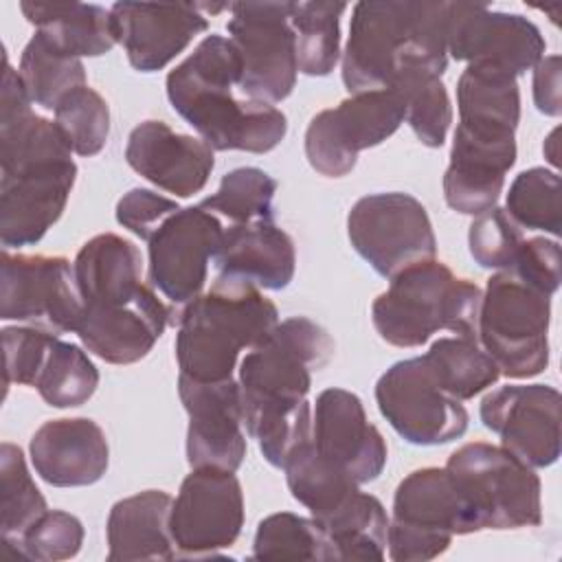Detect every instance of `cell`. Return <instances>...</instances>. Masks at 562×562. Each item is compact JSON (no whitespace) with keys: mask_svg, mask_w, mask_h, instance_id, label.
<instances>
[{"mask_svg":"<svg viewBox=\"0 0 562 562\" xmlns=\"http://www.w3.org/2000/svg\"><path fill=\"white\" fill-rule=\"evenodd\" d=\"M334 351L336 342L323 325L292 316L241 358L237 384L244 428L272 468L283 470L312 437V371L327 367Z\"/></svg>","mask_w":562,"mask_h":562,"instance_id":"1","label":"cell"},{"mask_svg":"<svg viewBox=\"0 0 562 562\" xmlns=\"http://www.w3.org/2000/svg\"><path fill=\"white\" fill-rule=\"evenodd\" d=\"M239 75L233 42L213 33L167 75V99L213 151L268 154L285 138L288 119L272 103L237 99Z\"/></svg>","mask_w":562,"mask_h":562,"instance_id":"2","label":"cell"},{"mask_svg":"<svg viewBox=\"0 0 562 562\" xmlns=\"http://www.w3.org/2000/svg\"><path fill=\"white\" fill-rule=\"evenodd\" d=\"M448 2L380 0L358 2L351 11L342 50V83L356 92L389 88L402 72L448 66Z\"/></svg>","mask_w":562,"mask_h":562,"instance_id":"3","label":"cell"},{"mask_svg":"<svg viewBox=\"0 0 562 562\" xmlns=\"http://www.w3.org/2000/svg\"><path fill=\"white\" fill-rule=\"evenodd\" d=\"M277 323V305L257 285L217 277L178 316V375L195 382L231 380L239 353L263 342Z\"/></svg>","mask_w":562,"mask_h":562,"instance_id":"4","label":"cell"},{"mask_svg":"<svg viewBox=\"0 0 562 562\" xmlns=\"http://www.w3.org/2000/svg\"><path fill=\"white\" fill-rule=\"evenodd\" d=\"M483 292L457 277L443 261L415 263L391 279L373 301L371 321L380 338L393 347H422L437 331L479 338V310Z\"/></svg>","mask_w":562,"mask_h":562,"instance_id":"5","label":"cell"},{"mask_svg":"<svg viewBox=\"0 0 562 562\" xmlns=\"http://www.w3.org/2000/svg\"><path fill=\"white\" fill-rule=\"evenodd\" d=\"M446 470L461 496L468 533L542 522L538 474L503 446L465 443L448 457Z\"/></svg>","mask_w":562,"mask_h":562,"instance_id":"6","label":"cell"},{"mask_svg":"<svg viewBox=\"0 0 562 562\" xmlns=\"http://www.w3.org/2000/svg\"><path fill=\"white\" fill-rule=\"evenodd\" d=\"M551 294L520 279L512 268L487 279L476 336L501 375L533 378L549 364Z\"/></svg>","mask_w":562,"mask_h":562,"instance_id":"7","label":"cell"},{"mask_svg":"<svg viewBox=\"0 0 562 562\" xmlns=\"http://www.w3.org/2000/svg\"><path fill=\"white\" fill-rule=\"evenodd\" d=\"M454 536H468V520L448 470L419 468L404 476L389 518V558L393 562L435 560Z\"/></svg>","mask_w":562,"mask_h":562,"instance_id":"8","label":"cell"},{"mask_svg":"<svg viewBox=\"0 0 562 562\" xmlns=\"http://www.w3.org/2000/svg\"><path fill=\"white\" fill-rule=\"evenodd\" d=\"M294 2H235L226 31L241 59L239 90L246 99L279 103L296 86L299 61L292 29Z\"/></svg>","mask_w":562,"mask_h":562,"instance_id":"9","label":"cell"},{"mask_svg":"<svg viewBox=\"0 0 562 562\" xmlns=\"http://www.w3.org/2000/svg\"><path fill=\"white\" fill-rule=\"evenodd\" d=\"M404 121L406 103L395 88L356 92L312 116L305 158L321 176L342 178L356 167L362 149L384 143Z\"/></svg>","mask_w":562,"mask_h":562,"instance_id":"10","label":"cell"},{"mask_svg":"<svg viewBox=\"0 0 562 562\" xmlns=\"http://www.w3.org/2000/svg\"><path fill=\"white\" fill-rule=\"evenodd\" d=\"M347 235L353 250L389 281L437 255L435 231L424 204L402 191L360 198L347 215Z\"/></svg>","mask_w":562,"mask_h":562,"instance_id":"11","label":"cell"},{"mask_svg":"<svg viewBox=\"0 0 562 562\" xmlns=\"http://www.w3.org/2000/svg\"><path fill=\"white\" fill-rule=\"evenodd\" d=\"M83 301L66 257L2 250L0 318L44 329L53 336L77 331Z\"/></svg>","mask_w":562,"mask_h":562,"instance_id":"12","label":"cell"},{"mask_svg":"<svg viewBox=\"0 0 562 562\" xmlns=\"http://www.w3.org/2000/svg\"><path fill=\"white\" fill-rule=\"evenodd\" d=\"M375 402L391 428L413 446L450 443L468 430L463 402L446 393L422 356L391 364L375 384Z\"/></svg>","mask_w":562,"mask_h":562,"instance_id":"13","label":"cell"},{"mask_svg":"<svg viewBox=\"0 0 562 562\" xmlns=\"http://www.w3.org/2000/svg\"><path fill=\"white\" fill-rule=\"evenodd\" d=\"M244 527V492L235 472L193 468L171 503L176 558L215 555L235 544Z\"/></svg>","mask_w":562,"mask_h":562,"instance_id":"14","label":"cell"},{"mask_svg":"<svg viewBox=\"0 0 562 562\" xmlns=\"http://www.w3.org/2000/svg\"><path fill=\"white\" fill-rule=\"evenodd\" d=\"M222 235L220 217L200 204L180 206L147 239L149 285L171 305H187L198 299Z\"/></svg>","mask_w":562,"mask_h":562,"instance_id":"15","label":"cell"},{"mask_svg":"<svg viewBox=\"0 0 562 562\" xmlns=\"http://www.w3.org/2000/svg\"><path fill=\"white\" fill-rule=\"evenodd\" d=\"M446 46L457 61L496 66L514 77L531 70L547 48L531 20L479 2H448Z\"/></svg>","mask_w":562,"mask_h":562,"instance_id":"16","label":"cell"},{"mask_svg":"<svg viewBox=\"0 0 562 562\" xmlns=\"http://www.w3.org/2000/svg\"><path fill=\"white\" fill-rule=\"evenodd\" d=\"M560 406L562 397L549 384H505L481 400L479 415L505 450L536 470L560 457Z\"/></svg>","mask_w":562,"mask_h":562,"instance_id":"17","label":"cell"},{"mask_svg":"<svg viewBox=\"0 0 562 562\" xmlns=\"http://www.w3.org/2000/svg\"><path fill=\"white\" fill-rule=\"evenodd\" d=\"M178 395L189 415L187 463L235 472L246 457L239 384L195 382L178 375Z\"/></svg>","mask_w":562,"mask_h":562,"instance_id":"18","label":"cell"},{"mask_svg":"<svg viewBox=\"0 0 562 562\" xmlns=\"http://www.w3.org/2000/svg\"><path fill=\"white\" fill-rule=\"evenodd\" d=\"M314 450L358 485L375 481L389 457L382 432L369 422L360 397L347 389H325L312 413Z\"/></svg>","mask_w":562,"mask_h":562,"instance_id":"19","label":"cell"},{"mask_svg":"<svg viewBox=\"0 0 562 562\" xmlns=\"http://www.w3.org/2000/svg\"><path fill=\"white\" fill-rule=\"evenodd\" d=\"M77 180L72 158L48 160L2 173L0 241L4 248L37 244L61 217Z\"/></svg>","mask_w":562,"mask_h":562,"instance_id":"20","label":"cell"},{"mask_svg":"<svg viewBox=\"0 0 562 562\" xmlns=\"http://www.w3.org/2000/svg\"><path fill=\"white\" fill-rule=\"evenodd\" d=\"M110 13L116 40L125 48L130 66L138 72L162 70L209 29L202 7L191 2H114Z\"/></svg>","mask_w":562,"mask_h":562,"instance_id":"21","label":"cell"},{"mask_svg":"<svg viewBox=\"0 0 562 562\" xmlns=\"http://www.w3.org/2000/svg\"><path fill=\"white\" fill-rule=\"evenodd\" d=\"M125 160L138 176L176 198L200 193L215 167L213 149L202 138L178 134L154 119L130 132Z\"/></svg>","mask_w":562,"mask_h":562,"instance_id":"22","label":"cell"},{"mask_svg":"<svg viewBox=\"0 0 562 562\" xmlns=\"http://www.w3.org/2000/svg\"><path fill=\"white\" fill-rule=\"evenodd\" d=\"M514 162V136L474 134L457 125L450 165L443 173L446 204L452 211L472 217L496 206L505 187V176Z\"/></svg>","mask_w":562,"mask_h":562,"instance_id":"23","label":"cell"},{"mask_svg":"<svg viewBox=\"0 0 562 562\" xmlns=\"http://www.w3.org/2000/svg\"><path fill=\"white\" fill-rule=\"evenodd\" d=\"M29 454L40 479L53 487L92 485L110 463L105 432L88 417L44 422L31 437Z\"/></svg>","mask_w":562,"mask_h":562,"instance_id":"24","label":"cell"},{"mask_svg":"<svg viewBox=\"0 0 562 562\" xmlns=\"http://www.w3.org/2000/svg\"><path fill=\"white\" fill-rule=\"evenodd\" d=\"M83 310H119L143 299V255L121 235L101 233L88 239L72 261Z\"/></svg>","mask_w":562,"mask_h":562,"instance_id":"25","label":"cell"},{"mask_svg":"<svg viewBox=\"0 0 562 562\" xmlns=\"http://www.w3.org/2000/svg\"><path fill=\"white\" fill-rule=\"evenodd\" d=\"M171 316L154 288L119 310H83L77 336L88 351L110 364H132L145 358L162 336Z\"/></svg>","mask_w":562,"mask_h":562,"instance_id":"26","label":"cell"},{"mask_svg":"<svg viewBox=\"0 0 562 562\" xmlns=\"http://www.w3.org/2000/svg\"><path fill=\"white\" fill-rule=\"evenodd\" d=\"M213 263L217 277L241 279L259 290H283L294 279L296 248L274 220L233 224L224 228Z\"/></svg>","mask_w":562,"mask_h":562,"instance_id":"27","label":"cell"},{"mask_svg":"<svg viewBox=\"0 0 562 562\" xmlns=\"http://www.w3.org/2000/svg\"><path fill=\"white\" fill-rule=\"evenodd\" d=\"M171 503L173 498L162 490H145L116 501L105 522L108 560H173Z\"/></svg>","mask_w":562,"mask_h":562,"instance_id":"28","label":"cell"},{"mask_svg":"<svg viewBox=\"0 0 562 562\" xmlns=\"http://www.w3.org/2000/svg\"><path fill=\"white\" fill-rule=\"evenodd\" d=\"M24 18L59 53L99 57L119 44L110 9L86 2H20Z\"/></svg>","mask_w":562,"mask_h":562,"instance_id":"29","label":"cell"},{"mask_svg":"<svg viewBox=\"0 0 562 562\" xmlns=\"http://www.w3.org/2000/svg\"><path fill=\"white\" fill-rule=\"evenodd\" d=\"M459 125L492 136L514 134L520 121V92L512 72L487 66L468 64L457 81Z\"/></svg>","mask_w":562,"mask_h":562,"instance_id":"30","label":"cell"},{"mask_svg":"<svg viewBox=\"0 0 562 562\" xmlns=\"http://www.w3.org/2000/svg\"><path fill=\"white\" fill-rule=\"evenodd\" d=\"M316 522L329 536L338 560H384L389 516L373 494L356 490L342 505Z\"/></svg>","mask_w":562,"mask_h":562,"instance_id":"31","label":"cell"},{"mask_svg":"<svg viewBox=\"0 0 562 562\" xmlns=\"http://www.w3.org/2000/svg\"><path fill=\"white\" fill-rule=\"evenodd\" d=\"M437 382L452 397L465 402L496 384L501 371L479 338L443 336L422 356Z\"/></svg>","mask_w":562,"mask_h":562,"instance_id":"32","label":"cell"},{"mask_svg":"<svg viewBox=\"0 0 562 562\" xmlns=\"http://www.w3.org/2000/svg\"><path fill=\"white\" fill-rule=\"evenodd\" d=\"M18 75L31 103L53 112L72 90L88 86L81 59L59 53L37 31L22 50Z\"/></svg>","mask_w":562,"mask_h":562,"instance_id":"33","label":"cell"},{"mask_svg":"<svg viewBox=\"0 0 562 562\" xmlns=\"http://www.w3.org/2000/svg\"><path fill=\"white\" fill-rule=\"evenodd\" d=\"M345 2H294L292 29L296 40L299 72L307 77H327L340 59V15Z\"/></svg>","mask_w":562,"mask_h":562,"instance_id":"34","label":"cell"},{"mask_svg":"<svg viewBox=\"0 0 562 562\" xmlns=\"http://www.w3.org/2000/svg\"><path fill=\"white\" fill-rule=\"evenodd\" d=\"M283 470L292 498L307 507L316 520L331 514L356 490H360L356 481L325 461L310 439L292 452Z\"/></svg>","mask_w":562,"mask_h":562,"instance_id":"35","label":"cell"},{"mask_svg":"<svg viewBox=\"0 0 562 562\" xmlns=\"http://www.w3.org/2000/svg\"><path fill=\"white\" fill-rule=\"evenodd\" d=\"M252 560H338V553L314 520L292 512H279L266 516L255 531Z\"/></svg>","mask_w":562,"mask_h":562,"instance_id":"36","label":"cell"},{"mask_svg":"<svg viewBox=\"0 0 562 562\" xmlns=\"http://www.w3.org/2000/svg\"><path fill=\"white\" fill-rule=\"evenodd\" d=\"M99 386V369L88 353L72 342L53 340L42 371L35 380L40 397L53 408H75L86 404Z\"/></svg>","mask_w":562,"mask_h":562,"instance_id":"37","label":"cell"},{"mask_svg":"<svg viewBox=\"0 0 562 562\" xmlns=\"http://www.w3.org/2000/svg\"><path fill=\"white\" fill-rule=\"evenodd\" d=\"M389 88H395L406 103V123L426 147H441L452 123V105L441 75L413 68L402 72Z\"/></svg>","mask_w":562,"mask_h":562,"instance_id":"38","label":"cell"},{"mask_svg":"<svg viewBox=\"0 0 562 562\" xmlns=\"http://www.w3.org/2000/svg\"><path fill=\"white\" fill-rule=\"evenodd\" d=\"M277 180L259 167H237L222 176L217 191L200 202L202 209L233 224L274 220Z\"/></svg>","mask_w":562,"mask_h":562,"instance_id":"39","label":"cell"},{"mask_svg":"<svg viewBox=\"0 0 562 562\" xmlns=\"http://www.w3.org/2000/svg\"><path fill=\"white\" fill-rule=\"evenodd\" d=\"M0 509L4 547L20 540V536L48 509L46 498L26 468L22 448L9 441L0 446Z\"/></svg>","mask_w":562,"mask_h":562,"instance_id":"40","label":"cell"},{"mask_svg":"<svg viewBox=\"0 0 562 562\" xmlns=\"http://www.w3.org/2000/svg\"><path fill=\"white\" fill-rule=\"evenodd\" d=\"M560 193L558 171L531 167L514 178L503 209L520 228L542 231L558 239L562 231Z\"/></svg>","mask_w":562,"mask_h":562,"instance_id":"41","label":"cell"},{"mask_svg":"<svg viewBox=\"0 0 562 562\" xmlns=\"http://www.w3.org/2000/svg\"><path fill=\"white\" fill-rule=\"evenodd\" d=\"M55 123L75 154L97 156L110 136L108 101L90 86H81L57 105Z\"/></svg>","mask_w":562,"mask_h":562,"instance_id":"42","label":"cell"},{"mask_svg":"<svg viewBox=\"0 0 562 562\" xmlns=\"http://www.w3.org/2000/svg\"><path fill=\"white\" fill-rule=\"evenodd\" d=\"M83 525L61 509H46L11 547L18 555L37 562L70 560L81 551Z\"/></svg>","mask_w":562,"mask_h":562,"instance_id":"43","label":"cell"},{"mask_svg":"<svg viewBox=\"0 0 562 562\" xmlns=\"http://www.w3.org/2000/svg\"><path fill=\"white\" fill-rule=\"evenodd\" d=\"M522 241V228L507 215L503 206H492L476 215L468 231L470 255L481 268L487 270L509 268Z\"/></svg>","mask_w":562,"mask_h":562,"instance_id":"44","label":"cell"},{"mask_svg":"<svg viewBox=\"0 0 562 562\" xmlns=\"http://www.w3.org/2000/svg\"><path fill=\"white\" fill-rule=\"evenodd\" d=\"M55 338L57 336L29 325L4 327L2 329L4 386H11V384L35 386V380L42 371V364Z\"/></svg>","mask_w":562,"mask_h":562,"instance_id":"45","label":"cell"},{"mask_svg":"<svg viewBox=\"0 0 562 562\" xmlns=\"http://www.w3.org/2000/svg\"><path fill=\"white\" fill-rule=\"evenodd\" d=\"M180 209V204L171 198L154 193L151 189H132L116 202V222L147 241L151 233Z\"/></svg>","mask_w":562,"mask_h":562,"instance_id":"46","label":"cell"},{"mask_svg":"<svg viewBox=\"0 0 562 562\" xmlns=\"http://www.w3.org/2000/svg\"><path fill=\"white\" fill-rule=\"evenodd\" d=\"M520 279L533 283L547 294L560 288V244L558 239L529 237L522 241L514 263L509 266Z\"/></svg>","mask_w":562,"mask_h":562,"instance_id":"47","label":"cell"},{"mask_svg":"<svg viewBox=\"0 0 562 562\" xmlns=\"http://www.w3.org/2000/svg\"><path fill=\"white\" fill-rule=\"evenodd\" d=\"M533 103L547 116H560V55L542 57L533 66Z\"/></svg>","mask_w":562,"mask_h":562,"instance_id":"48","label":"cell"}]
</instances>
